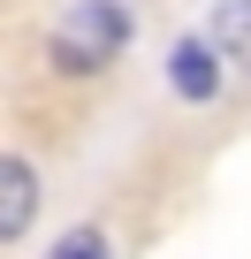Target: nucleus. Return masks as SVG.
<instances>
[{"label": "nucleus", "instance_id": "1", "mask_svg": "<svg viewBox=\"0 0 251 259\" xmlns=\"http://www.w3.org/2000/svg\"><path fill=\"white\" fill-rule=\"evenodd\" d=\"M130 31H137V23H130L122 0H76V8L54 23V38H46V69H54V76H99V69L122 61Z\"/></svg>", "mask_w": 251, "mask_h": 259}, {"label": "nucleus", "instance_id": "2", "mask_svg": "<svg viewBox=\"0 0 251 259\" xmlns=\"http://www.w3.org/2000/svg\"><path fill=\"white\" fill-rule=\"evenodd\" d=\"M168 84H175L183 107H213V99H221V54H213V38H175Z\"/></svg>", "mask_w": 251, "mask_h": 259}, {"label": "nucleus", "instance_id": "3", "mask_svg": "<svg viewBox=\"0 0 251 259\" xmlns=\"http://www.w3.org/2000/svg\"><path fill=\"white\" fill-rule=\"evenodd\" d=\"M31 221H38V168L0 153V244H16Z\"/></svg>", "mask_w": 251, "mask_h": 259}, {"label": "nucleus", "instance_id": "4", "mask_svg": "<svg viewBox=\"0 0 251 259\" xmlns=\"http://www.w3.org/2000/svg\"><path fill=\"white\" fill-rule=\"evenodd\" d=\"M206 38H213V54H221V61L251 69V0H221L213 23H206Z\"/></svg>", "mask_w": 251, "mask_h": 259}, {"label": "nucleus", "instance_id": "5", "mask_svg": "<svg viewBox=\"0 0 251 259\" xmlns=\"http://www.w3.org/2000/svg\"><path fill=\"white\" fill-rule=\"evenodd\" d=\"M54 259H114V251H107V236H99V229H69Z\"/></svg>", "mask_w": 251, "mask_h": 259}]
</instances>
